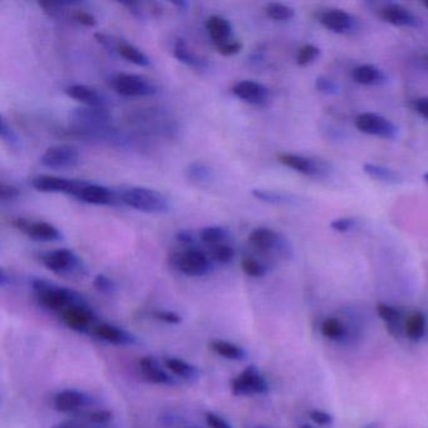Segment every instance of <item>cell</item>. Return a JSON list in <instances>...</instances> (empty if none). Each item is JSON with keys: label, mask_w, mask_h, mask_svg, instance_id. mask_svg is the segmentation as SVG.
I'll return each instance as SVG.
<instances>
[{"label": "cell", "mask_w": 428, "mask_h": 428, "mask_svg": "<svg viewBox=\"0 0 428 428\" xmlns=\"http://www.w3.org/2000/svg\"><path fill=\"white\" fill-rule=\"evenodd\" d=\"M31 289L34 292L38 304L47 310L62 314L76 304L84 303L86 300L78 292L68 287H59L46 279H33Z\"/></svg>", "instance_id": "cell-1"}, {"label": "cell", "mask_w": 428, "mask_h": 428, "mask_svg": "<svg viewBox=\"0 0 428 428\" xmlns=\"http://www.w3.org/2000/svg\"><path fill=\"white\" fill-rule=\"evenodd\" d=\"M74 132L88 138H107L112 133V117L107 108L82 107L71 113Z\"/></svg>", "instance_id": "cell-2"}, {"label": "cell", "mask_w": 428, "mask_h": 428, "mask_svg": "<svg viewBox=\"0 0 428 428\" xmlns=\"http://www.w3.org/2000/svg\"><path fill=\"white\" fill-rule=\"evenodd\" d=\"M123 204L147 214H163L170 210V201L163 193L148 188H131L121 195Z\"/></svg>", "instance_id": "cell-3"}, {"label": "cell", "mask_w": 428, "mask_h": 428, "mask_svg": "<svg viewBox=\"0 0 428 428\" xmlns=\"http://www.w3.org/2000/svg\"><path fill=\"white\" fill-rule=\"evenodd\" d=\"M209 253L198 248H188L170 255V265L188 277H205L213 270Z\"/></svg>", "instance_id": "cell-4"}, {"label": "cell", "mask_w": 428, "mask_h": 428, "mask_svg": "<svg viewBox=\"0 0 428 428\" xmlns=\"http://www.w3.org/2000/svg\"><path fill=\"white\" fill-rule=\"evenodd\" d=\"M248 241L251 248L261 254H277L282 258H290L292 254L289 241L275 230L269 228H256L253 230Z\"/></svg>", "instance_id": "cell-5"}, {"label": "cell", "mask_w": 428, "mask_h": 428, "mask_svg": "<svg viewBox=\"0 0 428 428\" xmlns=\"http://www.w3.org/2000/svg\"><path fill=\"white\" fill-rule=\"evenodd\" d=\"M110 86L116 93L123 97H152L158 93V87L151 79L138 74H116L110 79Z\"/></svg>", "instance_id": "cell-6"}, {"label": "cell", "mask_w": 428, "mask_h": 428, "mask_svg": "<svg viewBox=\"0 0 428 428\" xmlns=\"http://www.w3.org/2000/svg\"><path fill=\"white\" fill-rule=\"evenodd\" d=\"M41 261L48 270L63 277L79 275L83 272L82 260L69 249L47 251L41 255Z\"/></svg>", "instance_id": "cell-7"}, {"label": "cell", "mask_w": 428, "mask_h": 428, "mask_svg": "<svg viewBox=\"0 0 428 428\" xmlns=\"http://www.w3.org/2000/svg\"><path fill=\"white\" fill-rule=\"evenodd\" d=\"M357 130L370 136L379 137L383 140H396L398 127L392 121L373 112H365L355 117Z\"/></svg>", "instance_id": "cell-8"}, {"label": "cell", "mask_w": 428, "mask_h": 428, "mask_svg": "<svg viewBox=\"0 0 428 428\" xmlns=\"http://www.w3.org/2000/svg\"><path fill=\"white\" fill-rule=\"evenodd\" d=\"M269 383L255 366L246 367L244 371L231 381V391L235 396L267 394Z\"/></svg>", "instance_id": "cell-9"}, {"label": "cell", "mask_w": 428, "mask_h": 428, "mask_svg": "<svg viewBox=\"0 0 428 428\" xmlns=\"http://www.w3.org/2000/svg\"><path fill=\"white\" fill-rule=\"evenodd\" d=\"M277 158L285 168H292L295 173H302L309 178H327L329 173H332L328 163L312 157L302 156L295 153H280Z\"/></svg>", "instance_id": "cell-10"}, {"label": "cell", "mask_w": 428, "mask_h": 428, "mask_svg": "<svg viewBox=\"0 0 428 428\" xmlns=\"http://www.w3.org/2000/svg\"><path fill=\"white\" fill-rule=\"evenodd\" d=\"M93 397L78 389H63L53 397V408L58 412L78 416L92 409Z\"/></svg>", "instance_id": "cell-11"}, {"label": "cell", "mask_w": 428, "mask_h": 428, "mask_svg": "<svg viewBox=\"0 0 428 428\" xmlns=\"http://www.w3.org/2000/svg\"><path fill=\"white\" fill-rule=\"evenodd\" d=\"M79 162H81L79 151L71 145L49 147L41 157V165L51 170L73 168L78 166Z\"/></svg>", "instance_id": "cell-12"}, {"label": "cell", "mask_w": 428, "mask_h": 428, "mask_svg": "<svg viewBox=\"0 0 428 428\" xmlns=\"http://www.w3.org/2000/svg\"><path fill=\"white\" fill-rule=\"evenodd\" d=\"M63 323L66 324L69 329L78 333H86L88 330H93L94 327L97 325V315L93 312V309L89 307L87 302L84 303L76 304L73 307L67 309L66 312L61 314Z\"/></svg>", "instance_id": "cell-13"}, {"label": "cell", "mask_w": 428, "mask_h": 428, "mask_svg": "<svg viewBox=\"0 0 428 428\" xmlns=\"http://www.w3.org/2000/svg\"><path fill=\"white\" fill-rule=\"evenodd\" d=\"M138 370L142 378L148 383L157 386H176L178 381L168 368L161 366V363L152 355H147L138 360Z\"/></svg>", "instance_id": "cell-14"}, {"label": "cell", "mask_w": 428, "mask_h": 428, "mask_svg": "<svg viewBox=\"0 0 428 428\" xmlns=\"http://www.w3.org/2000/svg\"><path fill=\"white\" fill-rule=\"evenodd\" d=\"M13 225L23 234H26L34 240L57 241L62 239L61 231L56 226L44 221H31V220L18 218L13 221Z\"/></svg>", "instance_id": "cell-15"}, {"label": "cell", "mask_w": 428, "mask_h": 428, "mask_svg": "<svg viewBox=\"0 0 428 428\" xmlns=\"http://www.w3.org/2000/svg\"><path fill=\"white\" fill-rule=\"evenodd\" d=\"M83 183L84 181H76L69 178L41 175L31 180V186L41 193H68L76 196Z\"/></svg>", "instance_id": "cell-16"}, {"label": "cell", "mask_w": 428, "mask_h": 428, "mask_svg": "<svg viewBox=\"0 0 428 428\" xmlns=\"http://www.w3.org/2000/svg\"><path fill=\"white\" fill-rule=\"evenodd\" d=\"M231 92L239 100L251 103V105H264V103H267L270 97V92L267 86L259 83L256 81H250V79L240 81L234 84Z\"/></svg>", "instance_id": "cell-17"}, {"label": "cell", "mask_w": 428, "mask_h": 428, "mask_svg": "<svg viewBox=\"0 0 428 428\" xmlns=\"http://www.w3.org/2000/svg\"><path fill=\"white\" fill-rule=\"evenodd\" d=\"M320 24L328 31L338 34H347L355 31L357 19L348 11L342 9H329L319 16Z\"/></svg>", "instance_id": "cell-18"}, {"label": "cell", "mask_w": 428, "mask_h": 428, "mask_svg": "<svg viewBox=\"0 0 428 428\" xmlns=\"http://www.w3.org/2000/svg\"><path fill=\"white\" fill-rule=\"evenodd\" d=\"M79 201L92 205H113L117 200L115 191L98 183H83L78 193L74 196Z\"/></svg>", "instance_id": "cell-19"}, {"label": "cell", "mask_w": 428, "mask_h": 428, "mask_svg": "<svg viewBox=\"0 0 428 428\" xmlns=\"http://www.w3.org/2000/svg\"><path fill=\"white\" fill-rule=\"evenodd\" d=\"M381 16L383 21L399 28H418L422 26V21L414 13L399 4L383 6Z\"/></svg>", "instance_id": "cell-20"}, {"label": "cell", "mask_w": 428, "mask_h": 428, "mask_svg": "<svg viewBox=\"0 0 428 428\" xmlns=\"http://www.w3.org/2000/svg\"><path fill=\"white\" fill-rule=\"evenodd\" d=\"M376 309L378 317L386 325L387 332L394 340H401L404 335V322H406L403 320L402 312L397 307H393L391 304L383 303V302L377 304Z\"/></svg>", "instance_id": "cell-21"}, {"label": "cell", "mask_w": 428, "mask_h": 428, "mask_svg": "<svg viewBox=\"0 0 428 428\" xmlns=\"http://www.w3.org/2000/svg\"><path fill=\"white\" fill-rule=\"evenodd\" d=\"M97 338L105 340L106 343L118 345V347H127L136 343V338L126 329L117 327L115 324L98 323L92 330Z\"/></svg>", "instance_id": "cell-22"}, {"label": "cell", "mask_w": 428, "mask_h": 428, "mask_svg": "<svg viewBox=\"0 0 428 428\" xmlns=\"http://www.w3.org/2000/svg\"><path fill=\"white\" fill-rule=\"evenodd\" d=\"M66 94L69 98L77 101L86 107H96V108H106L107 100L105 96L100 93L93 87H89L86 84H71L66 88Z\"/></svg>", "instance_id": "cell-23"}, {"label": "cell", "mask_w": 428, "mask_h": 428, "mask_svg": "<svg viewBox=\"0 0 428 428\" xmlns=\"http://www.w3.org/2000/svg\"><path fill=\"white\" fill-rule=\"evenodd\" d=\"M205 26L209 33V37L216 44V47L231 41L230 38L233 36V26L224 16H209Z\"/></svg>", "instance_id": "cell-24"}, {"label": "cell", "mask_w": 428, "mask_h": 428, "mask_svg": "<svg viewBox=\"0 0 428 428\" xmlns=\"http://www.w3.org/2000/svg\"><path fill=\"white\" fill-rule=\"evenodd\" d=\"M352 78L362 86H382L387 83V74L373 64H362L352 71Z\"/></svg>", "instance_id": "cell-25"}, {"label": "cell", "mask_w": 428, "mask_h": 428, "mask_svg": "<svg viewBox=\"0 0 428 428\" xmlns=\"http://www.w3.org/2000/svg\"><path fill=\"white\" fill-rule=\"evenodd\" d=\"M173 57L176 58L178 62L183 63L191 68L198 69V71H204L205 68H208L206 61L193 52L183 38L176 39V42L173 44Z\"/></svg>", "instance_id": "cell-26"}, {"label": "cell", "mask_w": 428, "mask_h": 428, "mask_svg": "<svg viewBox=\"0 0 428 428\" xmlns=\"http://www.w3.org/2000/svg\"><path fill=\"white\" fill-rule=\"evenodd\" d=\"M163 365L178 379L193 382L200 377L199 370L196 367L178 357H166L163 360Z\"/></svg>", "instance_id": "cell-27"}, {"label": "cell", "mask_w": 428, "mask_h": 428, "mask_svg": "<svg viewBox=\"0 0 428 428\" xmlns=\"http://www.w3.org/2000/svg\"><path fill=\"white\" fill-rule=\"evenodd\" d=\"M427 317L421 310H414L404 322V335L411 342H419L427 333Z\"/></svg>", "instance_id": "cell-28"}, {"label": "cell", "mask_w": 428, "mask_h": 428, "mask_svg": "<svg viewBox=\"0 0 428 428\" xmlns=\"http://www.w3.org/2000/svg\"><path fill=\"white\" fill-rule=\"evenodd\" d=\"M210 350L214 352L215 355H219L221 358L228 360H245L246 352L240 345H235L233 342L224 340H213L209 343Z\"/></svg>", "instance_id": "cell-29"}, {"label": "cell", "mask_w": 428, "mask_h": 428, "mask_svg": "<svg viewBox=\"0 0 428 428\" xmlns=\"http://www.w3.org/2000/svg\"><path fill=\"white\" fill-rule=\"evenodd\" d=\"M363 171L370 178H374L377 181L388 183V185H397L402 183L401 173L391 168H387L378 163H365Z\"/></svg>", "instance_id": "cell-30"}, {"label": "cell", "mask_w": 428, "mask_h": 428, "mask_svg": "<svg viewBox=\"0 0 428 428\" xmlns=\"http://www.w3.org/2000/svg\"><path fill=\"white\" fill-rule=\"evenodd\" d=\"M320 333L324 338L333 342H342L347 338L348 335V329L345 327V324L335 317H329L324 319L320 324Z\"/></svg>", "instance_id": "cell-31"}, {"label": "cell", "mask_w": 428, "mask_h": 428, "mask_svg": "<svg viewBox=\"0 0 428 428\" xmlns=\"http://www.w3.org/2000/svg\"><path fill=\"white\" fill-rule=\"evenodd\" d=\"M185 178L195 185H204V183L211 181L213 170L205 162H193L185 170Z\"/></svg>", "instance_id": "cell-32"}, {"label": "cell", "mask_w": 428, "mask_h": 428, "mask_svg": "<svg viewBox=\"0 0 428 428\" xmlns=\"http://www.w3.org/2000/svg\"><path fill=\"white\" fill-rule=\"evenodd\" d=\"M229 238V230L224 226H219V225L208 226L200 231V240L209 248L220 245V244H226Z\"/></svg>", "instance_id": "cell-33"}, {"label": "cell", "mask_w": 428, "mask_h": 428, "mask_svg": "<svg viewBox=\"0 0 428 428\" xmlns=\"http://www.w3.org/2000/svg\"><path fill=\"white\" fill-rule=\"evenodd\" d=\"M253 196L255 199L260 200L263 203L275 205L295 204L297 199L290 193H280V191H272V190H264V188H254Z\"/></svg>", "instance_id": "cell-34"}, {"label": "cell", "mask_w": 428, "mask_h": 428, "mask_svg": "<svg viewBox=\"0 0 428 428\" xmlns=\"http://www.w3.org/2000/svg\"><path fill=\"white\" fill-rule=\"evenodd\" d=\"M118 54L121 57L125 58L126 61L133 63L136 66H140V67H148L151 64L150 58L130 43L121 42L120 47H118Z\"/></svg>", "instance_id": "cell-35"}, {"label": "cell", "mask_w": 428, "mask_h": 428, "mask_svg": "<svg viewBox=\"0 0 428 428\" xmlns=\"http://www.w3.org/2000/svg\"><path fill=\"white\" fill-rule=\"evenodd\" d=\"M265 16L275 21H287L295 16V11L292 6L282 3H268L264 8Z\"/></svg>", "instance_id": "cell-36"}, {"label": "cell", "mask_w": 428, "mask_h": 428, "mask_svg": "<svg viewBox=\"0 0 428 428\" xmlns=\"http://www.w3.org/2000/svg\"><path fill=\"white\" fill-rule=\"evenodd\" d=\"M74 417L82 418L86 422H88L92 426H106L113 419V413L108 411V409L92 408V409L81 413V414L74 416Z\"/></svg>", "instance_id": "cell-37"}, {"label": "cell", "mask_w": 428, "mask_h": 428, "mask_svg": "<svg viewBox=\"0 0 428 428\" xmlns=\"http://www.w3.org/2000/svg\"><path fill=\"white\" fill-rule=\"evenodd\" d=\"M241 269L248 277H263L268 274L267 265L251 256H245L241 260Z\"/></svg>", "instance_id": "cell-38"}, {"label": "cell", "mask_w": 428, "mask_h": 428, "mask_svg": "<svg viewBox=\"0 0 428 428\" xmlns=\"http://www.w3.org/2000/svg\"><path fill=\"white\" fill-rule=\"evenodd\" d=\"M209 255L213 261H216L220 264H229L235 258V249L229 245L228 243L220 244V245L210 248Z\"/></svg>", "instance_id": "cell-39"}, {"label": "cell", "mask_w": 428, "mask_h": 428, "mask_svg": "<svg viewBox=\"0 0 428 428\" xmlns=\"http://www.w3.org/2000/svg\"><path fill=\"white\" fill-rule=\"evenodd\" d=\"M320 56V51L318 47L313 44H305L300 48L297 54V63L300 67H307L309 64L315 62Z\"/></svg>", "instance_id": "cell-40"}, {"label": "cell", "mask_w": 428, "mask_h": 428, "mask_svg": "<svg viewBox=\"0 0 428 428\" xmlns=\"http://www.w3.org/2000/svg\"><path fill=\"white\" fill-rule=\"evenodd\" d=\"M0 136L4 143H6L11 148H18L21 145V141L16 136V132L11 130V126L8 125L4 116L0 117Z\"/></svg>", "instance_id": "cell-41"}, {"label": "cell", "mask_w": 428, "mask_h": 428, "mask_svg": "<svg viewBox=\"0 0 428 428\" xmlns=\"http://www.w3.org/2000/svg\"><path fill=\"white\" fill-rule=\"evenodd\" d=\"M315 88L318 89L320 93L327 94V96H335V94L340 93V91L338 83H335L333 79L324 77V76H320L315 79Z\"/></svg>", "instance_id": "cell-42"}, {"label": "cell", "mask_w": 428, "mask_h": 428, "mask_svg": "<svg viewBox=\"0 0 428 428\" xmlns=\"http://www.w3.org/2000/svg\"><path fill=\"white\" fill-rule=\"evenodd\" d=\"M93 37L97 41V43H100L101 46L106 48L108 52L118 53V47H120L121 42H122L120 39L112 37L110 34L101 33V31L94 33Z\"/></svg>", "instance_id": "cell-43"}, {"label": "cell", "mask_w": 428, "mask_h": 428, "mask_svg": "<svg viewBox=\"0 0 428 428\" xmlns=\"http://www.w3.org/2000/svg\"><path fill=\"white\" fill-rule=\"evenodd\" d=\"M92 282H93L94 289L102 294H111L116 290L115 282L105 274L96 275Z\"/></svg>", "instance_id": "cell-44"}, {"label": "cell", "mask_w": 428, "mask_h": 428, "mask_svg": "<svg viewBox=\"0 0 428 428\" xmlns=\"http://www.w3.org/2000/svg\"><path fill=\"white\" fill-rule=\"evenodd\" d=\"M358 225V220L355 218H340L330 223V229L335 230L337 233H350L355 230Z\"/></svg>", "instance_id": "cell-45"}, {"label": "cell", "mask_w": 428, "mask_h": 428, "mask_svg": "<svg viewBox=\"0 0 428 428\" xmlns=\"http://www.w3.org/2000/svg\"><path fill=\"white\" fill-rule=\"evenodd\" d=\"M152 317L156 319V320H158V322L171 324V325H178V324L183 322L181 315L175 313V312H171V310H156V312L152 313Z\"/></svg>", "instance_id": "cell-46"}, {"label": "cell", "mask_w": 428, "mask_h": 428, "mask_svg": "<svg viewBox=\"0 0 428 428\" xmlns=\"http://www.w3.org/2000/svg\"><path fill=\"white\" fill-rule=\"evenodd\" d=\"M19 196H21L19 188H16L13 185L1 183V185H0V200L3 203H11V201L18 199Z\"/></svg>", "instance_id": "cell-47"}, {"label": "cell", "mask_w": 428, "mask_h": 428, "mask_svg": "<svg viewBox=\"0 0 428 428\" xmlns=\"http://www.w3.org/2000/svg\"><path fill=\"white\" fill-rule=\"evenodd\" d=\"M205 421H206L210 428H234L228 419L221 417L218 413H205Z\"/></svg>", "instance_id": "cell-48"}, {"label": "cell", "mask_w": 428, "mask_h": 428, "mask_svg": "<svg viewBox=\"0 0 428 428\" xmlns=\"http://www.w3.org/2000/svg\"><path fill=\"white\" fill-rule=\"evenodd\" d=\"M309 417L318 426H330L333 423V416L323 409H312L309 412Z\"/></svg>", "instance_id": "cell-49"}, {"label": "cell", "mask_w": 428, "mask_h": 428, "mask_svg": "<svg viewBox=\"0 0 428 428\" xmlns=\"http://www.w3.org/2000/svg\"><path fill=\"white\" fill-rule=\"evenodd\" d=\"M243 49V44L238 41H230V42L224 43L218 47L220 54H223L225 57L230 56H235Z\"/></svg>", "instance_id": "cell-50"}, {"label": "cell", "mask_w": 428, "mask_h": 428, "mask_svg": "<svg viewBox=\"0 0 428 428\" xmlns=\"http://www.w3.org/2000/svg\"><path fill=\"white\" fill-rule=\"evenodd\" d=\"M72 18H73V21H77L79 24H82L84 26H96L97 24V21H96V18H94L91 13L86 11H74L73 14H72Z\"/></svg>", "instance_id": "cell-51"}, {"label": "cell", "mask_w": 428, "mask_h": 428, "mask_svg": "<svg viewBox=\"0 0 428 428\" xmlns=\"http://www.w3.org/2000/svg\"><path fill=\"white\" fill-rule=\"evenodd\" d=\"M176 240L183 246H188V248H193L195 244V235H193L191 231L188 230H180L178 234H176Z\"/></svg>", "instance_id": "cell-52"}, {"label": "cell", "mask_w": 428, "mask_h": 428, "mask_svg": "<svg viewBox=\"0 0 428 428\" xmlns=\"http://www.w3.org/2000/svg\"><path fill=\"white\" fill-rule=\"evenodd\" d=\"M413 107L418 115H421L428 120V97H422V98L414 101Z\"/></svg>", "instance_id": "cell-53"}, {"label": "cell", "mask_w": 428, "mask_h": 428, "mask_svg": "<svg viewBox=\"0 0 428 428\" xmlns=\"http://www.w3.org/2000/svg\"><path fill=\"white\" fill-rule=\"evenodd\" d=\"M362 428H379V426H378V423L377 422H371L366 424V426H363Z\"/></svg>", "instance_id": "cell-54"}, {"label": "cell", "mask_w": 428, "mask_h": 428, "mask_svg": "<svg viewBox=\"0 0 428 428\" xmlns=\"http://www.w3.org/2000/svg\"><path fill=\"white\" fill-rule=\"evenodd\" d=\"M300 428H317L312 426V424H303V426H300Z\"/></svg>", "instance_id": "cell-55"}, {"label": "cell", "mask_w": 428, "mask_h": 428, "mask_svg": "<svg viewBox=\"0 0 428 428\" xmlns=\"http://www.w3.org/2000/svg\"><path fill=\"white\" fill-rule=\"evenodd\" d=\"M423 180H424V181H426V183H428V173H424V175H423Z\"/></svg>", "instance_id": "cell-56"}, {"label": "cell", "mask_w": 428, "mask_h": 428, "mask_svg": "<svg viewBox=\"0 0 428 428\" xmlns=\"http://www.w3.org/2000/svg\"><path fill=\"white\" fill-rule=\"evenodd\" d=\"M422 6H424V8H427L428 9V1H423Z\"/></svg>", "instance_id": "cell-57"}, {"label": "cell", "mask_w": 428, "mask_h": 428, "mask_svg": "<svg viewBox=\"0 0 428 428\" xmlns=\"http://www.w3.org/2000/svg\"><path fill=\"white\" fill-rule=\"evenodd\" d=\"M424 61H426V63H427L428 66V56H426V57H424Z\"/></svg>", "instance_id": "cell-58"}]
</instances>
